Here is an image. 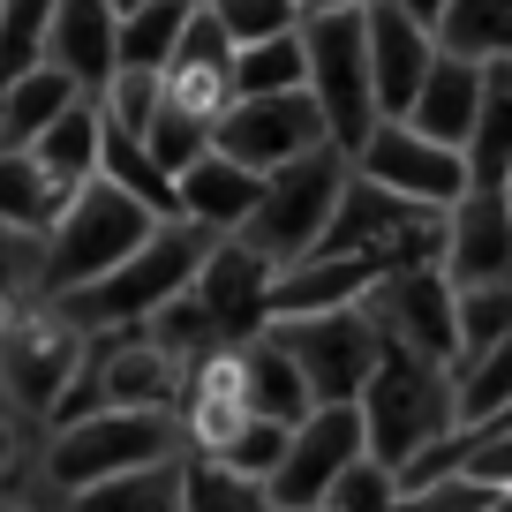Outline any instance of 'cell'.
I'll use <instances>...</instances> for the list:
<instances>
[{
    "label": "cell",
    "mask_w": 512,
    "mask_h": 512,
    "mask_svg": "<svg viewBox=\"0 0 512 512\" xmlns=\"http://www.w3.org/2000/svg\"><path fill=\"white\" fill-rule=\"evenodd\" d=\"M151 226H166V219H151L128 189H113L106 174H91L83 189H68V204L53 211V226L38 234V249H31V294H38V302H61V294L91 287V279L113 272L128 249H144Z\"/></svg>",
    "instance_id": "6da1fadb"
},
{
    "label": "cell",
    "mask_w": 512,
    "mask_h": 512,
    "mask_svg": "<svg viewBox=\"0 0 512 512\" xmlns=\"http://www.w3.org/2000/svg\"><path fill=\"white\" fill-rule=\"evenodd\" d=\"M204 249H211V234H196V226L166 219V226H151L144 249H128L113 272H98L91 287L61 294L53 309H61V317L76 324L83 339L136 332V324H151L159 309H174L181 294H189V279H196V264H204Z\"/></svg>",
    "instance_id": "7a4b0ae2"
},
{
    "label": "cell",
    "mask_w": 512,
    "mask_h": 512,
    "mask_svg": "<svg viewBox=\"0 0 512 512\" xmlns=\"http://www.w3.org/2000/svg\"><path fill=\"white\" fill-rule=\"evenodd\" d=\"M181 452V422L174 415H151V407H83V415H61L38 452V475L46 490L76 497L106 475H128V467H151V460H174Z\"/></svg>",
    "instance_id": "3957f363"
},
{
    "label": "cell",
    "mask_w": 512,
    "mask_h": 512,
    "mask_svg": "<svg viewBox=\"0 0 512 512\" xmlns=\"http://www.w3.org/2000/svg\"><path fill=\"white\" fill-rule=\"evenodd\" d=\"M83 362H91V339H83L53 302L23 294V302L0 317V400L16 407V415L53 422L61 400L76 392Z\"/></svg>",
    "instance_id": "277c9868"
},
{
    "label": "cell",
    "mask_w": 512,
    "mask_h": 512,
    "mask_svg": "<svg viewBox=\"0 0 512 512\" xmlns=\"http://www.w3.org/2000/svg\"><path fill=\"white\" fill-rule=\"evenodd\" d=\"M339 189H347V151H332V144L302 151L279 174H264V196H256V211L241 219L234 241L249 256H264V264H294V256H309L324 241V219H332Z\"/></svg>",
    "instance_id": "5b68a950"
},
{
    "label": "cell",
    "mask_w": 512,
    "mask_h": 512,
    "mask_svg": "<svg viewBox=\"0 0 512 512\" xmlns=\"http://www.w3.org/2000/svg\"><path fill=\"white\" fill-rule=\"evenodd\" d=\"M302 98L317 106L332 151H354L377 128L369 61H362V8H347V16H302Z\"/></svg>",
    "instance_id": "8992f818"
},
{
    "label": "cell",
    "mask_w": 512,
    "mask_h": 512,
    "mask_svg": "<svg viewBox=\"0 0 512 512\" xmlns=\"http://www.w3.org/2000/svg\"><path fill=\"white\" fill-rule=\"evenodd\" d=\"M354 415H362V452L369 460L400 467L422 437L452 430L445 422V369L415 362V354H400V347H384L377 369H369V384L354 392Z\"/></svg>",
    "instance_id": "52a82bcc"
},
{
    "label": "cell",
    "mask_w": 512,
    "mask_h": 512,
    "mask_svg": "<svg viewBox=\"0 0 512 512\" xmlns=\"http://www.w3.org/2000/svg\"><path fill=\"white\" fill-rule=\"evenodd\" d=\"M181 354L166 347L159 332H106V347H91L76 392L61 400V415H83V407H151V415H174L181 400ZM53 415V422H61Z\"/></svg>",
    "instance_id": "ba28073f"
},
{
    "label": "cell",
    "mask_w": 512,
    "mask_h": 512,
    "mask_svg": "<svg viewBox=\"0 0 512 512\" xmlns=\"http://www.w3.org/2000/svg\"><path fill=\"white\" fill-rule=\"evenodd\" d=\"M347 174L369 181V189L400 196V204L415 211H452L467 196V159L445 144H430V136H415L407 121H377L362 136V144L347 151Z\"/></svg>",
    "instance_id": "9c48e42d"
},
{
    "label": "cell",
    "mask_w": 512,
    "mask_h": 512,
    "mask_svg": "<svg viewBox=\"0 0 512 512\" xmlns=\"http://www.w3.org/2000/svg\"><path fill=\"white\" fill-rule=\"evenodd\" d=\"M256 332H272L279 354L302 369L309 384V407H332V400H354L377 369L384 339L362 309H332V317H294V324H256Z\"/></svg>",
    "instance_id": "30bf717a"
},
{
    "label": "cell",
    "mask_w": 512,
    "mask_h": 512,
    "mask_svg": "<svg viewBox=\"0 0 512 512\" xmlns=\"http://www.w3.org/2000/svg\"><path fill=\"white\" fill-rule=\"evenodd\" d=\"M362 317L377 324L384 347L415 354V362H430V369L452 362V287L437 279V264H415V272H384L377 287L362 294Z\"/></svg>",
    "instance_id": "8fae6325"
},
{
    "label": "cell",
    "mask_w": 512,
    "mask_h": 512,
    "mask_svg": "<svg viewBox=\"0 0 512 512\" xmlns=\"http://www.w3.org/2000/svg\"><path fill=\"white\" fill-rule=\"evenodd\" d=\"M317 144H324V121H317V106H309L302 91L234 98V106L211 121V151L249 166V174H279L287 159H302V151H317Z\"/></svg>",
    "instance_id": "7c38bea8"
},
{
    "label": "cell",
    "mask_w": 512,
    "mask_h": 512,
    "mask_svg": "<svg viewBox=\"0 0 512 512\" xmlns=\"http://www.w3.org/2000/svg\"><path fill=\"white\" fill-rule=\"evenodd\" d=\"M437 279L445 287H512V204H505V189H467L437 219Z\"/></svg>",
    "instance_id": "4fadbf2b"
},
{
    "label": "cell",
    "mask_w": 512,
    "mask_h": 512,
    "mask_svg": "<svg viewBox=\"0 0 512 512\" xmlns=\"http://www.w3.org/2000/svg\"><path fill=\"white\" fill-rule=\"evenodd\" d=\"M362 452V415H354V400H332V407H309L302 422L287 430V452H279V467L264 475V505H317L324 482L339 475V467Z\"/></svg>",
    "instance_id": "5bb4252c"
},
{
    "label": "cell",
    "mask_w": 512,
    "mask_h": 512,
    "mask_svg": "<svg viewBox=\"0 0 512 512\" xmlns=\"http://www.w3.org/2000/svg\"><path fill=\"white\" fill-rule=\"evenodd\" d=\"M384 279V264L369 256H332L309 249L294 264H272L264 279V324H294V317H332V309H362V294Z\"/></svg>",
    "instance_id": "9a60e30c"
},
{
    "label": "cell",
    "mask_w": 512,
    "mask_h": 512,
    "mask_svg": "<svg viewBox=\"0 0 512 512\" xmlns=\"http://www.w3.org/2000/svg\"><path fill=\"white\" fill-rule=\"evenodd\" d=\"M174 422H181V452H196V460H211L249 422V400H241V339H219V347H204L181 369Z\"/></svg>",
    "instance_id": "2e32d148"
},
{
    "label": "cell",
    "mask_w": 512,
    "mask_h": 512,
    "mask_svg": "<svg viewBox=\"0 0 512 512\" xmlns=\"http://www.w3.org/2000/svg\"><path fill=\"white\" fill-rule=\"evenodd\" d=\"M362 61H369V98H377V121H400L407 98H415L422 68L437 61L430 23H415L392 0H369L362 8Z\"/></svg>",
    "instance_id": "e0dca14e"
},
{
    "label": "cell",
    "mask_w": 512,
    "mask_h": 512,
    "mask_svg": "<svg viewBox=\"0 0 512 512\" xmlns=\"http://www.w3.org/2000/svg\"><path fill=\"white\" fill-rule=\"evenodd\" d=\"M264 279H272V264L249 256L234 234H226V241L204 249V264H196V279H189V302L219 339H249L256 324H264Z\"/></svg>",
    "instance_id": "ac0fdd59"
},
{
    "label": "cell",
    "mask_w": 512,
    "mask_h": 512,
    "mask_svg": "<svg viewBox=\"0 0 512 512\" xmlns=\"http://www.w3.org/2000/svg\"><path fill=\"white\" fill-rule=\"evenodd\" d=\"M482 98H490V68L437 53V61L422 68V83H415L400 121L415 128V136H430V144H445V151H467V136H475V121H482Z\"/></svg>",
    "instance_id": "d6986e66"
},
{
    "label": "cell",
    "mask_w": 512,
    "mask_h": 512,
    "mask_svg": "<svg viewBox=\"0 0 512 512\" xmlns=\"http://www.w3.org/2000/svg\"><path fill=\"white\" fill-rule=\"evenodd\" d=\"M256 196H264V174L204 151L196 166L174 174V219L196 226V234H211V241H226V234H241V219L256 211Z\"/></svg>",
    "instance_id": "ffe728a7"
},
{
    "label": "cell",
    "mask_w": 512,
    "mask_h": 512,
    "mask_svg": "<svg viewBox=\"0 0 512 512\" xmlns=\"http://www.w3.org/2000/svg\"><path fill=\"white\" fill-rule=\"evenodd\" d=\"M226 38L211 31L204 16H189V31H181V46L166 53V68H159V106H174V113H189V121H219L226 106H234V91H226Z\"/></svg>",
    "instance_id": "44dd1931"
},
{
    "label": "cell",
    "mask_w": 512,
    "mask_h": 512,
    "mask_svg": "<svg viewBox=\"0 0 512 512\" xmlns=\"http://www.w3.org/2000/svg\"><path fill=\"white\" fill-rule=\"evenodd\" d=\"M113 23H121L113 0H53L46 53H38V61H53L83 98H98V83L113 76Z\"/></svg>",
    "instance_id": "7402d4cb"
},
{
    "label": "cell",
    "mask_w": 512,
    "mask_h": 512,
    "mask_svg": "<svg viewBox=\"0 0 512 512\" xmlns=\"http://www.w3.org/2000/svg\"><path fill=\"white\" fill-rule=\"evenodd\" d=\"M241 400H249L256 422H279V430H294V422L309 415V384H302V369L279 354L272 332L241 339Z\"/></svg>",
    "instance_id": "603a6c76"
},
{
    "label": "cell",
    "mask_w": 512,
    "mask_h": 512,
    "mask_svg": "<svg viewBox=\"0 0 512 512\" xmlns=\"http://www.w3.org/2000/svg\"><path fill=\"white\" fill-rule=\"evenodd\" d=\"M61 204H68V189L31 159V151H23V144H0V234L38 249V234L53 226V211H61Z\"/></svg>",
    "instance_id": "cb8c5ba5"
},
{
    "label": "cell",
    "mask_w": 512,
    "mask_h": 512,
    "mask_svg": "<svg viewBox=\"0 0 512 512\" xmlns=\"http://www.w3.org/2000/svg\"><path fill=\"white\" fill-rule=\"evenodd\" d=\"M430 46L445 61H475V68L512 61V0H445L430 23Z\"/></svg>",
    "instance_id": "d4e9b609"
},
{
    "label": "cell",
    "mask_w": 512,
    "mask_h": 512,
    "mask_svg": "<svg viewBox=\"0 0 512 512\" xmlns=\"http://www.w3.org/2000/svg\"><path fill=\"white\" fill-rule=\"evenodd\" d=\"M497 415H512V339L445 369V422L452 430H475V422H497Z\"/></svg>",
    "instance_id": "484cf974"
},
{
    "label": "cell",
    "mask_w": 512,
    "mask_h": 512,
    "mask_svg": "<svg viewBox=\"0 0 512 512\" xmlns=\"http://www.w3.org/2000/svg\"><path fill=\"white\" fill-rule=\"evenodd\" d=\"M196 0H128L121 23H113V68H144V76H159L166 53L181 46V31H189Z\"/></svg>",
    "instance_id": "4316f807"
},
{
    "label": "cell",
    "mask_w": 512,
    "mask_h": 512,
    "mask_svg": "<svg viewBox=\"0 0 512 512\" xmlns=\"http://www.w3.org/2000/svg\"><path fill=\"white\" fill-rule=\"evenodd\" d=\"M76 98H83V91H76L53 61L8 76V83H0V144H31V136H46V128L61 121Z\"/></svg>",
    "instance_id": "83f0119b"
},
{
    "label": "cell",
    "mask_w": 512,
    "mask_h": 512,
    "mask_svg": "<svg viewBox=\"0 0 512 512\" xmlns=\"http://www.w3.org/2000/svg\"><path fill=\"white\" fill-rule=\"evenodd\" d=\"M98 144H106V121H98V98H76V106L61 113V121L46 128V136H31V159L46 166L61 189H83V181L98 174Z\"/></svg>",
    "instance_id": "f1b7e54d"
},
{
    "label": "cell",
    "mask_w": 512,
    "mask_h": 512,
    "mask_svg": "<svg viewBox=\"0 0 512 512\" xmlns=\"http://www.w3.org/2000/svg\"><path fill=\"white\" fill-rule=\"evenodd\" d=\"M68 512H181V452L151 467H128V475H106L91 490L68 497Z\"/></svg>",
    "instance_id": "f546056e"
},
{
    "label": "cell",
    "mask_w": 512,
    "mask_h": 512,
    "mask_svg": "<svg viewBox=\"0 0 512 512\" xmlns=\"http://www.w3.org/2000/svg\"><path fill=\"white\" fill-rule=\"evenodd\" d=\"M226 91L234 98H287V91H302V31L264 38V46H234L226 53Z\"/></svg>",
    "instance_id": "4dcf8cb0"
},
{
    "label": "cell",
    "mask_w": 512,
    "mask_h": 512,
    "mask_svg": "<svg viewBox=\"0 0 512 512\" xmlns=\"http://www.w3.org/2000/svg\"><path fill=\"white\" fill-rule=\"evenodd\" d=\"M505 339H512V287H452V362L490 354Z\"/></svg>",
    "instance_id": "1f68e13d"
},
{
    "label": "cell",
    "mask_w": 512,
    "mask_h": 512,
    "mask_svg": "<svg viewBox=\"0 0 512 512\" xmlns=\"http://www.w3.org/2000/svg\"><path fill=\"white\" fill-rule=\"evenodd\" d=\"M196 16L226 38V46H264V38H287L302 31L294 0H196Z\"/></svg>",
    "instance_id": "d6a6232c"
},
{
    "label": "cell",
    "mask_w": 512,
    "mask_h": 512,
    "mask_svg": "<svg viewBox=\"0 0 512 512\" xmlns=\"http://www.w3.org/2000/svg\"><path fill=\"white\" fill-rule=\"evenodd\" d=\"M181 512H264V490L181 452Z\"/></svg>",
    "instance_id": "836d02e7"
},
{
    "label": "cell",
    "mask_w": 512,
    "mask_h": 512,
    "mask_svg": "<svg viewBox=\"0 0 512 512\" xmlns=\"http://www.w3.org/2000/svg\"><path fill=\"white\" fill-rule=\"evenodd\" d=\"M136 144H144V159L159 166L166 181H174L181 166H196V159L211 151V128H204V121H189V113H174V106H159V113H151V128L136 136Z\"/></svg>",
    "instance_id": "e575fe53"
},
{
    "label": "cell",
    "mask_w": 512,
    "mask_h": 512,
    "mask_svg": "<svg viewBox=\"0 0 512 512\" xmlns=\"http://www.w3.org/2000/svg\"><path fill=\"white\" fill-rule=\"evenodd\" d=\"M46 16H53V0H0V83L38 68V53H46Z\"/></svg>",
    "instance_id": "d590c367"
},
{
    "label": "cell",
    "mask_w": 512,
    "mask_h": 512,
    "mask_svg": "<svg viewBox=\"0 0 512 512\" xmlns=\"http://www.w3.org/2000/svg\"><path fill=\"white\" fill-rule=\"evenodd\" d=\"M279 452H287V430H279V422H256V415H249L219 452H211V467H226V475H241V482H256V490H264V475L279 467ZM189 460H196V452H189Z\"/></svg>",
    "instance_id": "8d00e7d4"
},
{
    "label": "cell",
    "mask_w": 512,
    "mask_h": 512,
    "mask_svg": "<svg viewBox=\"0 0 512 512\" xmlns=\"http://www.w3.org/2000/svg\"><path fill=\"white\" fill-rule=\"evenodd\" d=\"M317 512H392V467H377L369 452H354V460L324 482Z\"/></svg>",
    "instance_id": "74e56055"
},
{
    "label": "cell",
    "mask_w": 512,
    "mask_h": 512,
    "mask_svg": "<svg viewBox=\"0 0 512 512\" xmlns=\"http://www.w3.org/2000/svg\"><path fill=\"white\" fill-rule=\"evenodd\" d=\"M460 475H467V482H482V490H512V415L475 422V430H467Z\"/></svg>",
    "instance_id": "f35d334b"
},
{
    "label": "cell",
    "mask_w": 512,
    "mask_h": 512,
    "mask_svg": "<svg viewBox=\"0 0 512 512\" xmlns=\"http://www.w3.org/2000/svg\"><path fill=\"white\" fill-rule=\"evenodd\" d=\"M460 452H467V430H437V437H422V445L407 452L400 467H392V497L422 490V482H445V475H460Z\"/></svg>",
    "instance_id": "ab89813d"
},
{
    "label": "cell",
    "mask_w": 512,
    "mask_h": 512,
    "mask_svg": "<svg viewBox=\"0 0 512 512\" xmlns=\"http://www.w3.org/2000/svg\"><path fill=\"white\" fill-rule=\"evenodd\" d=\"M512 490H482L467 475H445V482H422V490L392 497V512H497Z\"/></svg>",
    "instance_id": "60d3db41"
},
{
    "label": "cell",
    "mask_w": 512,
    "mask_h": 512,
    "mask_svg": "<svg viewBox=\"0 0 512 512\" xmlns=\"http://www.w3.org/2000/svg\"><path fill=\"white\" fill-rule=\"evenodd\" d=\"M23 294H31V256H23L16 241H0V317H8Z\"/></svg>",
    "instance_id": "b9f144b4"
},
{
    "label": "cell",
    "mask_w": 512,
    "mask_h": 512,
    "mask_svg": "<svg viewBox=\"0 0 512 512\" xmlns=\"http://www.w3.org/2000/svg\"><path fill=\"white\" fill-rule=\"evenodd\" d=\"M347 8H369V0H294V16H347Z\"/></svg>",
    "instance_id": "7bdbcfd3"
},
{
    "label": "cell",
    "mask_w": 512,
    "mask_h": 512,
    "mask_svg": "<svg viewBox=\"0 0 512 512\" xmlns=\"http://www.w3.org/2000/svg\"><path fill=\"white\" fill-rule=\"evenodd\" d=\"M8 467H16V422L0 415V475H8Z\"/></svg>",
    "instance_id": "ee69618b"
},
{
    "label": "cell",
    "mask_w": 512,
    "mask_h": 512,
    "mask_svg": "<svg viewBox=\"0 0 512 512\" xmlns=\"http://www.w3.org/2000/svg\"><path fill=\"white\" fill-rule=\"evenodd\" d=\"M392 8H407L415 23H437V8H445V0H392Z\"/></svg>",
    "instance_id": "f6af8a7d"
},
{
    "label": "cell",
    "mask_w": 512,
    "mask_h": 512,
    "mask_svg": "<svg viewBox=\"0 0 512 512\" xmlns=\"http://www.w3.org/2000/svg\"><path fill=\"white\" fill-rule=\"evenodd\" d=\"M264 512H317V505H264Z\"/></svg>",
    "instance_id": "bcb514c9"
},
{
    "label": "cell",
    "mask_w": 512,
    "mask_h": 512,
    "mask_svg": "<svg viewBox=\"0 0 512 512\" xmlns=\"http://www.w3.org/2000/svg\"><path fill=\"white\" fill-rule=\"evenodd\" d=\"M0 512H31V505H16V497H0Z\"/></svg>",
    "instance_id": "7dc6e473"
},
{
    "label": "cell",
    "mask_w": 512,
    "mask_h": 512,
    "mask_svg": "<svg viewBox=\"0 0 512 512\" xmlns=\"http://www.w3.org/2000/svg\"><path fill=\"white\" fill-rule=\"evenodd\" d=\"M497 512H512V497H505V505H497Z\"/></svg>",
    "instance_id": "c3c4849f"
}]
</instances>
